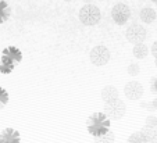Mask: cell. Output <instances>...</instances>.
Returning a JSON list of instances; mask_svg holds the SVG:
<instances>
[{
    "mask_svg": "<svg viewBox=\"0 0 157 143\" xmlns=\"http://www.w3.org/2000/svg\"><path fill=\"white\" fill-rule=\"evenodd\" d=\"M100 95H101V99H103V101L106 103V104L118 100V90H117V88L113 86V85H107V86H104L103 89H101Z\"/></svg>",
    "mask_w": 157,
    "mask_h": 143,
    "instance_id": "cell-8",
    "label": "cell"
},
{
    "mask_svg": "<svg viewBox=\"0 0 157 143\" xmlns=\"http://www.w3.org/2000/svg\"><path fill=\"white\" fill-rule=\"evenodd\" d=\"M124 93H125V96H127V99H129V100H139V99L143 97L145 90H143V86L139 82L131 81V82H128V84L125 85Z\"/></svg>",
    "mask_w": 157,
    "mask_h": 143,
    "instance_id": "cell-7",
    "label": "cell"
},
{
    "mask_svg": "<svg viewBox=\"0 0 157 143\" xmlns=\"http://www.w3.org/2000/svg\"><path fill=\"white\" fill-rule=\"evenodd\" d=\"M89 58H90L93 66L103 67L110 61L111 54H110V50L106 47V46H96V47L92 49L90 54H89Z\"/></svg>",
    "mask_w": 157,
    "mask_h": 143,
    "instance_id": "cell-5",
    "label": "cell"
},
{
    "mask_svg": "<svg viewBox=\"0 0 157 143\" xmlns=\"http://www.w3.org/2000/svg\"><path fill=\"white\" fill-rule=\"evenodd\" d=\"M125 113H127V106H125V103L121 99L104 106V114L107 115V118L113 119V121L121 119L125 115Z\"/></svg>",
    "mask_w": 157,
    "mask_h": 143,
    "instance_id": "cell-3",
    "label": "cell"
},
{
    "mask_svg": "<svg viewBox=\"0 0 157 143\" xmlns=\"http://www.w3.org/2000/svg\"><path fill=\"white\" fill-rule=\"evenodd\" d=\"M132 53H133V57H136V58L142 60V58H145V57L149 54V47L145 45V43H139V45L133 46Z\"/></svg>",
    "mask_w": 157,
    "mask_h": 143,
    "instance_id": "cell-11",
    "label": "cell"
},
{
    "mask_svg": "<svg viewBox=\"0 0 157 143\" xmlns=\"http://www.w3.org/2000/svg\"><path fill=\"white\" fill-rule=\"evenodd\" d=\"M156 66H157V61H156Z\"/></svg>",
    "mask_w": 157,
    "mask_h": 143,
    "instance_id": "cell-26",
    "label": "cell"
},
{
    "mask_svg": "<svg viewBox=\"0 0 157 143\" xmlns=\"http://www.w3.org/2000/svg\"><path fill=\"white\" fill-rule=\"evenodd\" d=\"M10 17V9L9 6H7L6 2H3V0H0V24L4 21H7Z\"/></svg>",
    "mask_w": 157,
    "mask_h": 143,
    "instance_id": "cell-14",
    "label": "cell"
},
{
    "mask_svg": "<svg viewBox=\"0 0 157 143\" xmlns=\"http://www.w3.org/2000/svg\"><path fill=\"white\" fill-rule=\"evenodd\" d=\"M7 100H9V95H7V92L0 88V107H3V106L7 103Z\"/></svg>",
    "mask_w": 157,
    "mask_h": 143,
    "instance_id": "cell-18",
    "label": "cell"
},
{
    "mask_svg": "<svg viewBox=\"0 0 157 143\" xmlns=\"http://www.w3.org/2000/svg\"><path fill=\"white\" fill-rule=\"evenodd\" d=\"M151 90H153L154 93H157V78L151 82Z\"/></svg>",
    "mask_w": 157,
    "mask_h": 143,
    "instance_id": "cell-21",
    "label": "cell"
},
{
    "mask_svg": "<svg viewBox=\"0 0 157 143\" xmlns=\"http://www.w3.org/2000/svg\"><path fill=\"white\" fill-rule=\"evenodd\" d=\"M20 142V135L13 129H6L0 135V143H18Z\"/></svg>",
    "mask_w": 157,
    "mask_h": 143,
    "instance_id": "cell-9",
    "label": "cell"
},
{
    "mask_svg": "<svg viewBox=\"0 0 157 143\" xmlns=\"http://www.w3.org/2000/svg\"><path fill=\"white\" fill-rule=\"evenodd\" d=\"M142 132L147 136L149 142L150 143H157V128H149V126H145L142 129Z\"/></svg>",
    "mask_w": 157,
    "mask_h": 143,
    "instance_id": "cell-16",
    "label": "cell"
},
{
    "mask_svg": "<svg viewBox=\"0 0 157 143\" xmlns=\"http://www.w3.org/2000/svg\"><path fill=\"white\" fill-rule=\"evenodd\" d=\"M127 143H150L145 134L142 131L139 132H133L129 137H128V142Z\"/></svg>",
    "mask_w": 157,
    "mask_h": 143,
    "instance_id": "cell-12",
    "label": "cell"
},
{
    "mask_svg": "<svg viewBox=\"0 0 157 143\" xmlns=\"http://www.w3.org/2000/svg\"><path fill=\"white\" fill-rule=\"evenodd\" d=\"M64 2H71V0H64Z\"/></svg>",
    "mask_w": 157,
    "mask_h": 143,
    "instance_id": "cell-25",
    "label": "cell"
},
{
    "mask_svg": "<svg viewBox=\"0 0 157 143\" xmlns=\"http://www.w3.org/2000/svg\"><path fill=\"white\" fill-rule=\"evenodd\" d=\"M83 2H85L86 4H90V3H92V0H83Z\"/></svg>",
    "mask_w": 157,
    "mask_h": 143,
    "instance_id": "cell-23",
    "label": "cell"
},
{
    "mask_svg": "<svg viewBox=\"0 0 157 143\" xmlns=\"http://www.w3.org/2000/svg\"><path fill=\"white\" fill-rule=\"evenodd\" d=\"M145 126H149V128H157V117H153V115L147 117Z\"/></svg>",
    "mask_w": 157,
    "mask_h": 143,
    "instance_id": "cell-19",
    "label": "cell"
},
{
    "mask_svg": "<svg viewBox=\"0 0 157 143\" xmlns=\"http://www.w3.org/2000/svg\"><path fill=\"white\" fill-rule=\"evenodd\" d=\"M150 107H151V110H154V108H157V100H153L150 103Z\"/></svg>",
    "mask_w": 157,
    "mask_h": 143,
    "instance_id": "cell-22",
    "label": "cell"
},
{
    "mask_svg": "<svg viewBox=\"0 0 157 143\" xmlns=\"http://www.w3.org/2000/svg\"><path fill=\"white\" fill-rule=\"evenodd\" d=\"M100 18H101L100 10H99V7L93 6V4H85L79 10V21L86 27L96 25L100 21Z\"/></svg>",
    "mask_w": 157,
    "mask_h": 143,
    "instance_id": "cell-2",
    "label": "cell"
},
{
    "mask_svg": "<svg viewBox=\"0 0 157 143\" xmlns=\"http://www.w3.org/2000/svg\"><path fill=\"white\" fill-rule=\"evenodd\" d=\"M88 129L92 135H95V137L104 135L110 131V119L106 114H93L88 119Z\"/></svg>",
    "mask_w": 157,
    "mask_h": 143,
    "instance_id": "cell-1",
    "label": "cell"
},
{
    "mask_svg": "<svg viewBox=\"0 0 157 143\" xmlns=\"http://www.w3.org/2000/svg\"><path fill=\"white\" fill-rule=\"evenodd\" d=\"M150 51H151V54H153V57L156 58V61H157V40L151 45V49H150Z\"/></svg>",
    "mask_w": 157,
    "mask_h": 143,
    "instance_id": "cell-20",
    "label": "cell"
},
{
    "mask_svg": "<svg viewBox=\"0 0 157 143\" xmlns=\"http://www.w3.org/2000/svg\"><path fill=\"white\" fill-rule=\"evenodd\" d=\"M114 140H116V136H114V134L111 131L95 137V143H114Z\"/></svg>",
    "mask_w": 157,
    "mask_h": 143,
    "instance_id": "cell-13",
    "label": "cell"
},
{
    "mask_svg": "<svg viewBox=\"0 0 157 143\" xmlns=\"http://www.w3.org/2000/svg\"><path fill=\"white\" fill-rule=\"evenodd\" d=\"M151 2H153V3H156V4H157V0H151Z\"/></svg>",
    "mask_w": 157,
    "mask_h": 143,
    "instance_id": "cell-24",
    "label": "cell"
},
{
    "mask_svg": "<svg viewBox=\"0 0 157 143\" xmlns=\"http://www.w3.org/2000/svg\"><path fill=\"white\" fill-rule=\"evenodd\" d=\"M4 56L6 57H9L10 60H13V61H20V58H21V53H20V50L18 49H15V47H9V49H6L4 50Z\"/></svg>",
    "mask_w": 157,
    "mask_h": 143,
    "instance_id": "cell-15",
    "label": "cell"
},
{
    "mask_svg": "<svg viewBox=\"0 0 157 143\" xmlns=\"http://www.w3.org/2000/svg\"><path fill=\"white\" fill-rule=\"evenodd\" d=\"M146 35H147V32H146L145 27L140 24H132L125 31V36H127L128 42H131L133 46L145 42Z\"/></svg>",
    "mask_w": 157,
    "mask_h": 143,
    "instance_id": "cell-4",
    "label": "cell"
},
{
    "mask_svg": "<svg viewBox=\"0 0 157 143\" xmlns=\"http://www.w3.org/2000/svg\"><path fill=\"white\" fill-rule=\"evenodd\" d=\"M131 17V10L127 4L124 3H117L116 6L111 9V18L117 25H124L128 22Z\"/></svg>",
    "mask_w": 157,
    "mask_h": 143,
    "instance_id": "cell-6",
    "label": "cell"
},
{
    "mask_svg": "<svg viewBox=\"0 0 157 143\" xmlns=\"http://www.w3.org/2000/svg\"><path fill=\"white\" fill-rule=\"evenodd\" d=\"M128 74L131 75V77H136L138 74H139V66L138 64H129L128 66Z\"/></svg>",
    "mask_w": 157,
    "mask_h": 143,
    "instance_id": "cell-17",
    "label": "cell"
},
{
    "mask_svg": "<svg viewBox=\"0 0 157 143\" xmlns=\"http://www.w3.org/2000/svg\"><path fill=\"white\" fill-rule=\"evenodd\" d=\"M139 17H140V21H143L145 24H151V22L156 20L157 14L151 7H145V9L140 10Z\"/></svg>",
    "mask_w": 157,
    "mask_h": 143,
    "instance_id": "cell-10",
    "label": "cell"
}]
</instances>
